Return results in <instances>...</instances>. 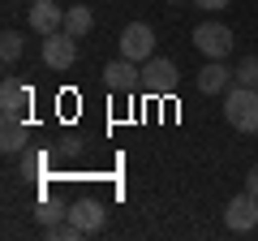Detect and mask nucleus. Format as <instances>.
Here are the masks:
<instances>
[{"mask_svg":"<svg viewBox=\"0 0 258 241\" xmlns=\"http://www.w3.org/2000/svg\"><path fill=\"white\" fill-rule=\"evenodd\" d=\"M194 5H198V9H228L232 0H194Z\"/></svg>","mask_w":258,"mask_h":241,"instance_id":"obj_18","label":"nucleus"},{"mask_svg":"<svg viewBox=\"0 0 258 241\" xmlns=\"http://www.w3.org/2000/svg\"><path fill=\"white\" fill-rule=\"evenodd\" d=\"M78 61V43H74V35H64V30H56V35H47L43 39V65L47 69H69Z\"/></svg>","mask_w":258,"mask_h":241,"instance_id":"obj_6","label":"nucleus"},{"mask_svg":"<svg viewBox=\"0 0 258 241\" xmlns=\"http://www.w3.org/2000/svg\"><path fill=\"white\" fill-rule=\"evenodd\" d=\"M0 56H5V65H13L22 56V30H5L0 35Z\"/></svg>","mask_w":258,"mask_h":241,"instance_id":"obj_16","label":"nucleus"},{"mask_svg":"<svg viewBox=\"0 0 258 241\" xmlns=\"http://www.w3.org/2000/svg\"><path fill=\"white\" fill-rule=\"evenodd\" d=\"M224 116L237 134H258V91L254 86H232L224 99Z\"/></svg>","mask_w":258,"mask_h":241,"instance_id":"obj_1","label":"nucleus"},{"mask_svg":"<svg viewBox=\"0 0 258 241\" xmlns=\"http://www.w3.org/2000/svg\"><path fill=\"white\" fill-rule=\"evenodd\" d=\"M142 86H147V95H172L176 91V65L168 56L142 61Z\"/></svg>","mask_w":258,"mask_h":241,"instance_id":"obj_4","label":"nucleus"},{"mask_svg":"<svg viewBox=\"0 0 258 241\" xmlns=\"http://www.w3.org/2000/svg\"><path fill=\"white\" fill-rule=\"evenodd\" d=\"M26 26L35 30V35H56V30H64V9L56 5V0H35L26 13Z\"/></svg>","mask_w":258,"mask_h":241,"instance_id":"obj_5","label":"nucleus"},{"mask_svg":"<svg viewBox=\"0 0 258 241\" xmlns=\"http://www.w3.org/2000/svg\"><path fill=\"white\" fill-rule=\"evenodd\" d=\"M168 5H181V0H168Z\"/></svg>","mask_w":258,"mask_h":241,"instance_id":"obj_20","label":"nucleus"},{"mask_svg":"<svg viewBox=\"0 0 258 241\" xmlns=\"http://www.w3.org/2000/svg\"><path fill=\"white\" fill-rule=\"evenodd\" d=\"M245 190L258 198V168H249V176H245Z\"/></svg>","mask_w":258,"mask_h":241,"instance_id":"obj_19","label":"nucleus"},{"mask_svg":"<svg viewBox=\"0 0 258 241\" xmlns=\"http://www.w3.org/2000/svg\"><path fill=\"white\" fill-rule=\"evenodd\" d=\"M232 82L237 86H254L258 91V56H241L237 69H232Z\"/></svg>","mask_w":258,"mask_h":241,"instance_id":"obj_14","label":"nucleus"},{"mask_svg":"<svg viewBox=\"0 0 258 241\" xmlns=\"http://www.w3.org/2000/svg\"><path fill=\"white\" fill-rule=\"evenodd\" d=\"M26 108H30V86L18 82V78H5L0 82V112L5 116H22Z\"/></svg>","mask_w":258,"mask_h":241,"instance_id":"obj_9","label":"nucleus"},{"mask_svg":"<svg viewBox=\"0 0 258 241\" xmlns=\"http://www.w3.org/2000/svg\"><path fill=\"white\" fill-rule=\"evenodd\" d=\"M69 220H74L78 228L91 237V232H99V228H103V203H95V198H82V203L69 207Z\"/></svg>","mask_w":258,"mask_h":241,"instance_id":"obj_10","label":"nucleus"},{"mask_svg":"<svg viewBox=\"0 0 258 241\" xmlns=\"http://www.w3.org/2000/svg\"><path fill=\"white\" fill-rule=\"evenodd\" d=\"M224 224H228L232 232H249L258 224V198L249 194V190H245V194H237L228 207H224Z\"/></svg>","mask_w":258,"mask_h":241,"instance_id":"obj_7","label":"nucleus"},{"mask_svg":"<svg viewBox=\"0 0 258 241\" xmlns=\"http://www.w3.org/2000/svg\"><path fill=\"white\" fill-rule=\"evenodd\" d=\"M194 47L207 56V61H224L232 52V30L224 22H203V26L194 30Z\"/></svg>","mask_w":258,"mask_h":241,"instance_id":"obj_2","label":"nucleus"},{"mask_svg":"<svg viewBox=\"0 0 258 241\" xmlns=\"http://www.w3.org/2000/svg\"><path fill=\"white\" fill-rule=\"evenodd\" d=\"M64 215H69V211H60V207H52V203H47V207H39V220H43V224H60Z\"/></svg>","mask_w":258,"mask_h":241,"instance_id":"obj_17","label":"nucleus"},{"mask_svg":"<svg viewBox=\"0 0 258 241\" xmlns=\"http://www.w3.org/2000/svg\"><path fill=\"white\" fill-rule=\"evenodd\" d=\"M120 56H129V61H151L155 56V30L147 26V22H129L125 30H120Z\"/></svg>","mask_w":258,"mask_h":241,"instance_id":"obj_3","label":"nucleus"},{"mask_svg":"<svg viewBox=\"0 0 258 241\" xmlns=\"http://www.w3.org/2000/svg\"><path fill=\"white\" fill-rule=\"evenodd\" d=\"M103 82H108V91H134V86L142 82L138 61L120 56V61H112V65H103Z\"/></svg>","mask_w":258,"mask_h":241,"instance_id":"obj_8","label":"nucleus"},{"mask_svg":"<svg viewBox=\"0 0 258 241\" xmlns=\"http://www.w3.org/2000/svg\"><path fill=\"white\" fill-rule=\"evenodd\" d=\"M95 26V13L86 9V5H74V9H64V35H74V39H86Z\"/></svg>","mask_w":258,"mask_h":241,"instance_id":"obj_12","label":"nucleus"},{"mask_svg":"<svg viewBox=\"0 0 258 241\" xmlns=\"http://www.w3.org/2000/svg\"><path fill=\"white\" fill-rule=\"evenodd\" d=\"M228 82H232V69L224 65V61H207V65L198 69V91L203 95H220Z\"/></svg>","mask_w":258,"mask_h":241,"instance_id":"obj_11","label":"nucleus"},{"mask_svg":"<svg viewBox=\"0 0 258 241\" xmlns=\"http://www.w3.org/2000/svg\"><path fill=\"white\" fill-rule=\"evenodd\" d=\"M26 147V120L22 116H5V134H0V151L13 155V151Z\"/></svg>","mask_w":258,"mask_h":241,"instance_id":"obj_13","label":"nucleus"},{"mask_svg":"<svg viewBox=\"0 0 258 241\" xmlns=\"http://www.w3.org/2000/svg\"><path fill=\"white\" fill-rule=\"evenodd\" d=\"M47 237H52V241H82V237H86V232H82V228H78V224H74V220H69V215H64V220H60V224H47Z\"/></svg>","mask_w":258,"mask_h":241,"instance_id":"obj_15","label":"nucleus"}]
</instances>
